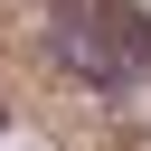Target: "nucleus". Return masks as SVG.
I'll use <instances>...</instances> for the list:
<instances>
[{"label": "nucleus", "mask_w": 151, "mask_h": 151, "mask_svg": "<svg viewBox=\"0 0 151 151\" xmlns=\"http://www.w3.org/2000/svg\"><path fill=\"white\" fill-rule=\"evenodd\" d=\"M47 47H57V66H66L76 85H94V94H123V85H132V57L113 47L104 9H94V19H85V9H66V19L47 28Z\"/></svg>", "instance_id": "1"}]
</instances>
